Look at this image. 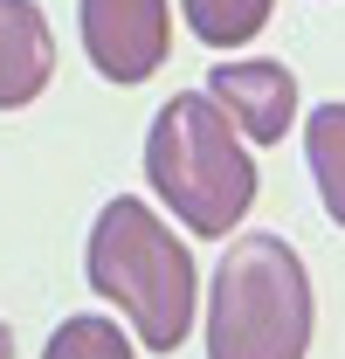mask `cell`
I'll return each instance as SVG.
<instances>
[{"label":"cell","mask_w":345,"mask_h":359,"mask_svg":"<svg viewBox=\"0 0 345 359\" xmlns=\"http://www.w3.org/2000/svg\"><path fill=\"white\" fill-rule=\"evenodd\" d=\"M145 180L166 201V215H180V228L201 242L235 235L242 215L256 208L249 138L215 104V90H180L159 104V118L145 132Z\"/></svg>","instance_id":"obj_1"},{"label":"cell","mask_w":345,"mask_h":359,"mask_svg":"<svg viewBox=\"0 0 345 359\" xmlns=\"http://www.w3.org/2000/svg\"><path fill=\"white\" fill-rule=\"evenodd\" d=\"M83 276L104 304H118L131 318V332L152 346V353H180L187 332H194V256L187 242L172 235L145 201H104V215L90 222L83 242Z\"/></svg>","instance_id":"obj_2"},{"label":"cell","mask_w":345,"mask_h":359,"mask_svg":"<svg viewBox=\"0 0 345 359\" xmlns=\"http://www.w3.org/2000/svg\"><path fill=\"white\" fill-rule=\"evenodd\" d=\"M318 297L304 256L283 235H235L215 263L208 297V359H304Z\"/></svg>","instance_id":"obj_3"},{"label":"cell","mask_w":345,"mask_h":359,"mask_svg":"<svg viewBox=\"0 0 345 359\" xmlns=\"http://www.w3.org/2000/svg\"><path fill=\"white\" fill-rule=\"evenodd\" d=\"M83 55L104 83H145L172 55V7L166 0H76Z\"/></svg>","instance_id":"obj_4"},{"label":"cell","mask_w":345,"mask_h":359,"mask_svg":"<svg viewBox=\"0 0 345 359\" xmlns=\"http://www.w3.org/2000/svg\"><path fill=\"white\" fill-rule=\"evenodd\" d=\"M208 90H215L221 111L242 125L249 145H276V138L297 125V76L283 62H269V55H256V62H221L215 76H208Z\"/></svg>","instance_id":"obj_5"},{"label":"cell","mask_w":345,"mask_h":359,"mask_svg":"<svg viewBox=\"0 0 345 359\" xmlns=\"http://www.w3.org/2000/svg\"><path fill=\"white\" fill-rule=\"evenodd\" d=\"M55 76V35L35 0H0V111L35 104Z\"/></svg>","instance_id":"obj_6"},{"label":"cell","mask_w":345,"mask_h":359,"mask_svg":"<svg viewBox=\"0 0 345 359\" xmlns=\"http://www.w3.org/2000/svg\"><path fill=\"white\" fill-rule=\"evenodd\" d=\"M304 159H311V180H318L325 215L345 228V104H318V111H311V125H304Z\"/></svg>","instance_id":"obj_7"},{"label":"cell","mask_w":345,"mask_h":359,"mask_svg":"<svg viewBox=\"0 0 345 359\" xmlns=\"http://www.w3.org/2000/svg\"><path fill=\"white\" fill-rule=\"evenodd\" d=\"M180 7H187V28L208 48H249L276 14V0H180Z\"/></svg>","instance_id":"obj_8"},{"label":"cell","mask_w":345,"mask_h":359,"mask_svg":"<svg viewBox=\"0 0 345 359\" xmlns=\"http://www.w3.org/2000/svg\"><path fill=\"white\" fill-rule=\"evenodd\" d=\"M42 359H131V339L111 318H62V325L48 332Z\"/></svg>","instance_id":"obj_9"},{"label":"cell","mask_w":345,"mask_h":359,"mask_svg":"<svg viewBox=\"0 0 345 359\" xmlns=\"http://www.w3.org/2000/svg\"><path fill=\"white\" fill-rule=\"evenodd\" d=\"M0 359H14V332L7 325H0Z\"/></svg>","instance_id":"obj_10"}]
</instances>
